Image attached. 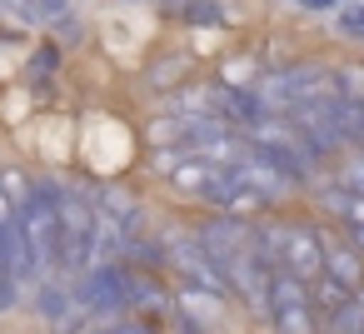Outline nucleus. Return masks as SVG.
I'll list each match as a JSON object with an SVG mask.
<instances>
[{"label":"nucleus","mask_w":364,"mask_h":334,"mask_svg":"<svg viewBox=\"0 0 364 334\" xmlns=\"http://www.w3.org/2000/svg\"><path fill=\"white\" fill-rule=\"evenodd\" d=\"M6 225H16V205H11L6 190H0V230H6Z\"/></svg>","instance_id":"14"},{"label":"nucleus","mask_w":364,"mask_h":334,"mask_svg":"<svg viewBox=\"0 0 364 334\" xmlns=\"http://www.w3.org/2000/svg\"><path fill=\"white\" fill-rule=\"evenodd\" d=\"M36 11H41V21H60L65 16V0H41Z\"/></svg>","instance_id":"13"},{"label":"nucleus","mask_w":364,"mask_h":334,"mask_svg":"<svg viewBox=\"0 0 364 334\" xmlns=\"http://www.w3.org/2000/svg\"><path fill=\"white\" fill-rule=\"evenodd\" d=\"M339 31L354 36V41H364V0H354V6L339 11Z\"/></svg>","instance_id":"9"},{"label":"nucleus","mask_w":364,"mask_h":334,"mask_svg":"<svg viewBox=\"0 0 364 334\" xmlns=\"http://www.w3.org/2000/svg\"><path fill=\"white\" fill-rule=\"evenodd\" d=\"M185 70H190V55H165V60L150 65V85H155V90H170V85L185 80Z\"/></svg>","instance_id":"8"},{"label":"nucleus","mask_w":364,"mask_h":334,"mask_svg":"<svg viewBox=\"0 0 364 334\" xmlns=\"http://www.w3.org/2000/svg\"><path fill=\"white\" fill-rule=\"evenodd\" d=\"M324 274L339 279L344 289H364V254L349 239H334V244H324Z\"/></svg>","instance_id":"4"},{"label":"nucleus","mask_w":364,"mask_h":334,"mask_svg":"<svg viewBox=\"0 0 364 334\" xmlns=\"http://www.w3.org/2000/svg\"><path fill=\"white\" fill-rule=\"evenodd\" d=\"M95 334H145V329H140V324H130V319H120V314H115V319H105V324H100V329H95Z\"/></svg>","instance_id":"12"},{"label":"nucleus","mask_w":364,"mask_h":334,"mask_svg":"<svg viewBox=\"0 0 364 334\" xmlns=\"http://www.w3.org/2000/svg\"><path fill=\"white\" fill-rule=\"evenodd\" d=\"M235 175H240V180H245V185H250V190L259 195V200H279V195H284V190L294 185V180H289V175H284V170H279L274 160H264L259 150H255V155H250L245 165H235Z\"/></svg>","instance_id":"3"},{"label":"nucleus","mask_w":364,"mask_h":334,"mask_svg":"<svg viewBox=\"0 0 364 334\" xmlns=\"http://www.w3.org/2000/svg\"><path fill=\"white\" fill-rule=\"evenodd\" d=\"M175 309H180L185 319H195V324H215V319H220V309H225V299H220L215 289L180 284V289H175Z\"/></svg>","instance_id":"5"},{"label":"nucleus","mask_w":364,"mask_h":334,"mask_svg":"<svg viewBox=\"0 0 364 334\" xmlns=\"http://www.w3.org/2000/svg\"><path fill=\"white\" fill-rule=\"evenodd\" d=\"M339 185H344V190H354V195H364V155H354V160L344 165Z\"/></svg>","instance_id":"11"},{"label":"nucleus","mask_w":364,"mask_h":334,"mask_svg":"<svg viewBox=\"0 0 364 334\" xmlns=\"http://www.w3.org/2000/svg\"><path fill=\"white\" fill-rule=\"evenodd\" d=\"M324 205L349 225V230H364V195H354V190H344V185H334L329 195H324Z\"/></svg>","instance_id":"6"},{"label":"nucleus","mask_w":364,"mask_h":334,"mask_svg":"<svg viewBox=\"0 0 364 334\" xmlns=\"http://www.w3.org/2000/svg\"><path fill=\"white\" fill-rule=\"evenodd\" d=\"M309 294H314V309H319V314H324V319H329V314H334V309H344V304H349V294H354V289H344V284H339V279H329V274H319V279H314V289H309Z\"/></svg>","instance_id":"7"},{"label":"nucleus","mask_w":364,"mask_h":334,"mask_svg":"<svg viewBox=\"0 0 364 334\" xmlns=\"http://www.w3.org/2000/svg\"><path fill=\"white\" fill-rule=\"evenodd\" d=\"M165 259L185 274V284H200V289H215V294L225 289V274H220V264H215L205 235H190V230L165 235Z\"/></svg>","instance_id":"2"},{"label":"nucleus","mask_w":364,"mask_h":334,"mask_svg":"<svg viewBox=\"0 0 364 334\" xmlns=\"http://www.w3.org/2000/svg\"><path fill=\"white\" fill-rule=\"evenodd\" d=\"M314 294L304 279L294 274H274L269 284V319H274V334H319V319H314Z\"/></svg>","instance_id":"1"},{"label":"nucleus","mask_w":364,"mask_h":334,"mask_svg":"<svg viewBox=\"0 0 364 334\" xmlns=\"http://www.w3.org/2000/svg\"><path fill=\"white\" fill-rule=\"evenodd\" d=\"M299 6H304V11H334L339 0H299Z\"/></svg>","instance_id":"15"},{"label":"nucleus","mask_w":364,"mask_h":334,"mask_svg":"<svg viewBox=\"0 0 364 334\" xmlns=\"http://www.w3.org/2000/svg\"><path fill=\"white\" fill-rule=\"evenodd\" d=\"M250 70H255L250 60H230V65H225V85H235V90H250V85H255V75H250Z\"/></svg>","instance_id":"10"}]
</instances>
